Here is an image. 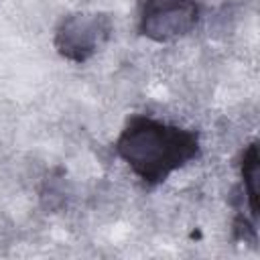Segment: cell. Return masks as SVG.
<instances>
[{"mask_svg": "<svg viewBox=\"0 0 260 260\" xmlns=\"http://www.w3.org/2000/svg\"><path fill=\"white\" fill-rule=\"evenodd\" d=\"M199 134L148 116H132L116 140L118 156L146 185L165 183L199 156Z\"/></svg>", "mask_w": 260, "mask_h": 260, "instance_id": "1", "label": "cell"}, {"mask_svg": "<svg viewBox=\"0 0 260 260\" xmlns=\"http://www.w3.org/2000/svg\"><path fill=\"white\" fill-rule=\"evenodd\" d=\"M112 20L102 12H77L65 16L55 30V49L73 63L91 59L110 39Z\"/></svg>", "mask_w": 260, "mask_h": 260, "instance_id": "2", "label": "cell"}, {"mask_svg": "<svg viewBox=\"0 0 260 260\" xmlns=\"http://www.w3.org/2000/svg\"><path fill=\"white\" fill-rule=\"evenodd\" d=\"M199 22L195 0H140L138 28L156 43L177 41L189 35Z\"/></svg>", "mask_w": 260, "mask_h": 260, "instance_id": "3", "label": "cell"}, {"mask_svg": "<svg viewBox=\"0 0 260 260\" xmlns=\"http://www.w3.org/2000/svg\"><path fill=\"white\" fill-rule=\"evenodd\" d=\"M258 142H252L244 148L240 160V175H242V199L250 209V217L258 219Z\"/></svg>", "mask_w": 260, "mask_h": 260, "instance_id": "4", "label": "cell"}]
</instances>
